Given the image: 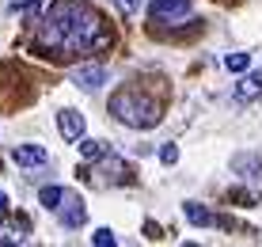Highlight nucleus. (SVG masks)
<instances>
[{
  "label": "nucleus",
  "mask_w": 262,
  "mask_h": 247,
  "mask_svg": "<svg viewBox=\"0 0 262 247\" xmlns=\"http://www.w3.org/2000/svg\"><path fill=\"white\" fill-rule=\"evenodd\" d=\"M190 12H194L190 0H152L148 4V15L156 23H183L190 19Z\"/></svg>",
  "instance_id": "obj_4"
},
{
  "label": "nucleus",
  "mask_w": 262,
  "mask_h": 247,
  "mask_svg": "<svg viewBox=\"0 0 262 247\" xmlns=\"http://www.w3.org/2000/svg\"><path fill=\"white\" fill-rule=\"evenodd\" d=\"M72 84L84 88V91H99L106 84V69L103 65H76L72 69Z\"/></svg>",
  "instance_id": "obj_6"
},
{
  "label": "nucleus",
  "mask_w": 262,
  "mask_h": 247,
  "mask_svg": "<svg viewBox=\"0 0 262 247\" xmlns=\"http://www.w3.org/2000/svg\"><path fill=\"white\" fill-rule=\"evenodd\" d=\"M232 171H236L243 182H262V160L255 152H236V156H232Z\"/></svg>",
  "instance_id": "obj_7"
},
{
  "label": "nucleus",
  "mask_w": 262,
  "mask_h": 247,
  "mask_svg": "<svg viewBox=\"0 0 262 247\" xmlns=\"http://www.w3.org/2000/svg\"><path fill=\"white\" fill-rule=\"evenodd\" d=\"M53 213H57V221L65 224V228H80L88 221V209H84V198L80 194H61V202H57V209H53Z\"/></svg>",
  "instance_id": "obj_5"
},
{
  "label": "nucleus",
  "mask_w": 262,
  "mask_h": 247,
  "mask_svg": "<svg viewBox=\"0 0 262 247\" xmlns=\"http://www.w3.org/2000/svg\"><path fill=\"white\" fill-rule=\"evenodd\" d=\"M247 65H251V53H228L224 57V69L228 72H247Z\"/></svg>",
  "instance_id": "obj_14"
},
{
  "label": "nucleus",
  "mask_w": 262,
  "mask_h": 247,
  "mask_svg": "<svg viewBox=\"0 0 262 247\" xmlns=\"http://www.w3.org/2000/svg\"><path fill=\"white\" fill-rule=\"evenodd\" d=\"M57 130L65 141H80L84 137V114L72 111V107H65V111H57Z\"/></svg>",
  "instance_id": "obj_8"
},
{
  "label": "nucleus",
  "mask_w": 262,
  "mask_h": 247,
  "mask_svg": "<svg viewBox=\"0 0 262 247\" xmlns=\"http://www.w3.org/2000/svg\"><path fill=\"white\" fill-rule=\"evenodd\" d=\"M0 217H8V194L0 190Z\"/></svg>",
  "instance_id": "obj_19"
},
{
  "label": "nucleus",
  "mask_w": 262,
  "mask_h": 247,
  "mask_svg": "<svg viewBox=\"0 0 262 247\" xmlns=\"http://www.w3.org/2000/svg\"><path fill=\"white\" fill-rule=\"evenodd\" d=\"M255 95H262V72H247V76L236 84V99L247 103V99H255Z\"/></svg>",
  "instance_id": "obj_10"
},
{
  "label": "nucleus",
  "mask_w": 262,
  "mask_h": 247,
  "mask_svg": "<svg viewBox=\"0 0 262 247\" xmlns=\"http://www.w3.org/2000/svg\"><path fill=\"white\" fill-rule=\"evenodd\" d=\"M160 160H164L167 168H171V163H179V149H175V145H164V149H160Z\"/></svg>",
  "instance_id": "obj_17"
},
{
  "label": "nucleus",
  "mask_w": 262,
  "mask_h": 247,
  "mask_svg": "<svg viewBox=\"0 0 262 247\" xmlns=\"http://www.w3.org/2000/svg\"><path fill=\"white\" fill-rule=\"evenodd\" d=\"M114 4H118L122 15H129V12H137V8H141V0H114Z\"/></svg>",
  "instance_id": "obj_18"
},
{
  "label": "nucleus",
  "mask_w": 262,
  "mask_h": 247,
  "mask_svg": "<svg viewBox=\"0 0 262 247\" xmlns=\"http://www.w3.org/2000/svg\"><path fill=\"white\" fill-rule=\"evenodd\" d=\"M12 4V12H19V15H38V8L46 4V0H8Z\"/></svg>",
  "instance_id": "obj_15"
},
{
  "label": "nucleus",
  "mask_w": 262,
  "mask_h": 247,
  "mask_svg": "<svg viewBox=\"0 0 262 247\" xmlns=\"http://www.w3.org/2000/svg\"><path fill=\"white\" fill-rule=\"evenodd\" d=\"M12 160L19 163V168H42V163H50V152L42 149V145H15Z\"/></svg>",
  "instance_id": "obj_9"
},
{
  "label": "nucleus",
  "mask_w": 262,
  "mask_h": 247,
  "mask_svg": "<svg viewBox=\"0 0 262 247\" xmlns=\"http://www.w3.org/2000/svg\"><path fill=\"white\" fill-rule=\"evenodd\" d=\"M61 194H65V187H42V190H38V202L53 213V209H57V202H61Z\"/></svg>",
  "instance_id": "obj_13"
},
{
  "label": "nucleus",
  "mask_w": 262,
  "mask_h": 247,
  "mask_svg": "<svg viewBox=\"0 0 262 247\" xmlns=\"http://www.w3.org/2000/svg\"><path fill=\"white\" fill-rule=\"evenodd\" d=\"M95 175V182H103V187H129L133 182V168L125 163L122 156H99V168L92 171Z\"/></svg>",
  "instance_id": "obj_3"
},
{
  "label": "nucleus",
  "mask_w": 262,
  "mask_h": 247,
  "mask_svg": "<svg viewBox=\"0 0 262 247\" xmlns=\"http://www.w3.org/2000/svg\"><path fill=\"white\" fill-rule=\"evenodd\" d=\"M183 213H186V221L198 224V228H213V224H216V217H213L205 205H198V202H183Z\"/></svg>",
  "instance_id": "obj_11"
},
{
  "label": "nucleus",
  "mask_w": 262,
  "mask_h": 247,
  "mask_svg": "<svg viewBox=\"0 0 262 247\" xmlns=\"http://www.w3.org/2000/svg\"><path fill=\"white\" fill-rule=\"evenodd\" d=\"M111 114L118 118L122 126H129V130H156L164 111H160V103L152 95H144L141 88H122L111 95Z\"/></svg>",
  "instance_id": "obj_2"
},
{
  "label": "nucleus",
  "mask_w": 262,
  "mask_h": 247,
  "mask_svg": "<svg viewBox=\"0 0 262 247\" xmlns=\"http://www.w3.org/2000/svg\"><path fill=\"white\" fill-rule=\"evenodd\" d=\"M92 243H95V247H114V243H118V236H114V232H111V228H95V236H92Z\"/></svg>",
  "instance_id": "obj_16"
},
{
  "label": "nucleus",
  "mask_w": 262,
  "mask_h": 247,
  "mask_svg": "<svg viewBox=\"0 0 262 247\" xmlns=\"http://www.w3.org/2000/svg\"><path fill=\"white\" fill-rule=\"evenodd\" d=\"M111 42V31H106L103 15L95 12L88 0H53L50 15L42 19V31L34 38V50L42 57L53 61H69L76 53L99 50V46Z\"/></svg>",
  "instance_id": "obj_1"
},
{
  "label": "nucleus",
  "mask_w": 262,
  "mask_h": 247,
  "mask_svg": "<svg viewBox=\"0 0 262 247\" xmlns=\"http://www.w3.org/2000/svg\"><path fill=\"white\" fill-rule=\"evenodd\" d=\"M76 149H80V160H99V156L106 152V145H103V141H95V137H80Z\"/></svg>",
  "instance_id": "obj_12"
}]
</instances>
